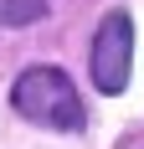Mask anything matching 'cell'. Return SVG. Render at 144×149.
Returning a JSON list of instances; mask_svg holds the SVG:
<instances>
[{
  "mask_svg": "<svg viewBox=\"0 0 144 149\" xmlns=\"http://www.w3.org/2000/svg\"><path fill=\"white\" fill-rule=\"evenodd\" d=\"M15 113L31 123H41V129H62V134H72V129H82V98H77V88H72V77L57 72V67H26V72L15 77Z\"/></svg>",
  "mask_w": 144,
  "mask_h": 149,
  "instance_id": "6da1fadb",
  "label": "cell"
},
{
  "mask_svg": "<svg viewBox=\"0 0 144 149\" xmlns=\"http://www.w3.org/2000/svg\"><path fill=\"white\" fill-rule=\"evenodd\" d=\"M129 67H134V21L124 10H108L98 36H93V82H98V93H108V98L124 93Z\"/></svg>",
  "mask_w": 144,
  "mask_h": 149,
  "instance_id": "7a4b0ae2",
  "label": "cell"
},
{
  "mask_svg": "<svg viewBox=\"0 0 144 149\" xmlns=\"http://www.w3.org/2000/svg\"><path fill=\"white\" fill-rule=\"evenodd\" d=\"M46 15V0H0V26H31Z\"/></svg>",
  "mask_w": 144,
  "mask_h": 149,
  "instance_id": "3957f363",
  "label": "cell"
}]
</instances>
